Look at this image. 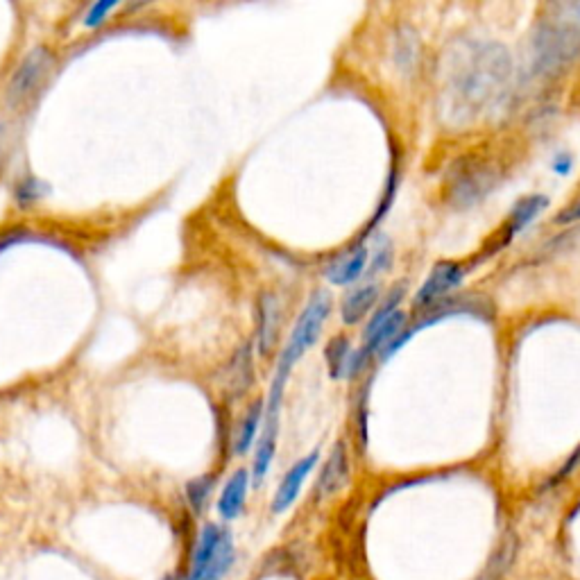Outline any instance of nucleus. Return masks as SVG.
<instances>
[{
    "label": "nucleus",
    "mask_w": 580,
    "mask_h": 580,
    "mask_svg": "<svg viewBox=\"0 0 580 580\" xmlns=\"http://www.w3.org/2000/svg\"><path fill=\"white\" fill-rule=\"evenodd\" d=\"M510 80L513 57L506 46L497 41L467 46L451 57L445 89L449 116L456 123H467L492 112L506 96Z\"/></svg>",
    "instance_id": "obj_1"
},
{
    "label": "nucleus",
    "mask_w": 580,
    "mask_h": 580,
    "mask_svg": "<svg viewBox=\"0 0 580 580\" xmlns=\"http://www.w3.org/2000/svg\"><path fill=\"white\" fill-rule=\"evenodd\" d=\"M580 55V3L544 5L533 32V68L553 75Z\"/></svg>",
    "instance_id": "obj_2"
},
{
    "label": "nucleus",
    "mask_w": 580,
    "mask_h": 580,
    "mask_svg": "<svg viewBox=\"0 0 580 580\" xmlns=\"http://www.w3.org/2000/svg\"><path fill=\"white\" fill-rule=\"evenodd\" d=\"M329 311H331V297L324 293V290L313 293L311 300L306 302L304 311L300 313V318H297L293 331H290L284 349H281L279 365H277L275 379H272L270 388H279V390L286 388L290 370H293L295 365L300 363V358L309 352L315 343H318L320 331L329 318Z\"/></svg>",
    "instance_id": "obj_3"
},
{
    "label": "nucleus",
    "mask_w": 580,
    "mask_h": 580,
    "mask_svg": "<svg viewBox=\"0 0 580 580\" xmlns=\"http://www.w3.org/2000/svg\"><path fill=\"white\" fill-rule=\"evenodd\" d=\"M465 266H460L456 261H440L435 263L431 275L426 277L424 284L420 286L415 295V309L417 311H435L445 304L447 297L454 293L456 288L465 281Z\"/></svg>",
    "instance_id": "obj_4"
},
{
    "label": "nucleus",
    "mask_w": 580,
    "mask_h": 580,
    "mask_svg": "<svg viewBox=\"0 0 580 580\" xmlns=\"http://www.w3.org/2000/svg\"><path fill=\"white\" fill-rule=\"evenodd\" d=\"M494 179L497 177H494L492 168L474 164V161L472 164L460 166L458 173L449 182L451 204H456V207H472V204L481 202L490 193Z\"/></svg>",
    "instance_id": "obj_5"
},
{
    "label": "nucleus",
    "mask_w": 580,
    "mask_h": 580,
    "mask_svg": "<svg viewBox=\"0 0 580 580\" xmlns=\"http://www.w3.org/2000/svg\"><path fill=\"white\" fill-rule=\"evenodd\" d=\"M50 66H53V57H50L46 48H34L23 57V62L14 71V78L10 82V100L14 105L28 100L32 93H37V89L48 78Z\"/></svg>",
    "instance_id": "obj_6"
},
{
    "label": "nucleus",
    "mask_w": 580,
    "mask_h": 580,
    "mask_svg": "<svg viewBox=\"0 0 580 580\" xmlns=\"http://www.w3.org/2000/svg\"><path fill=\"white\" fill-rule=\"evenodd\" d=\"M318 460H320V451L315 449V451H311L309 456L300 458L293 467L288 469L286 476L279 483L275 497H272V513L281 515V513H286L290 506H293L295 499L300 497L306 479H309L315 465H318Z\"/></svg>",
    "instance_id": "obj_7"
},
{
    "label": "nucleus",
    "mask_w": 580,
    "mask_h": 580,
    "mask_svg": "<svg viewBox=\"0 0 580 580\" xmlns=\"http://www.w3.org/2000/svg\"><path fill=\"white\" fill-rule=\"evenodd\" d=\"M277 435H279V408L266 406V417H263V426L259 433L257 451H254V463H252V479L257 485L266 479L272 460H275Z\"/></svg>",
    "instance_id": "obj_8"
},
{
    "label": "nucleus",
    "mask_w": 580,
    "mask_h": 580,
    "mask_svg": "<svg viewBox=\"0 0 580 580\" xmlns=\"http://www.w3.org/2000/svg\"><path fill=\"white\" fill-rule=\"evenodd\" d=\"M368 261H370L368 247L356 245L349 252L340 254V257L327 268L324 275H327V279L334 286H349L363 277L365 268H368Z\"/></svg>",
    "instance_id": "obj_9"
},
{
    "label": "nucleus",
    "mask_w": 580,
    "mask_h": 580,
    "mask_svg": "<svg viewBox=\"0 0 580 580\" xmlns=\"http://www.w3.org/2000/svg\"><path fill=\"white\" fill-rule=\"evenodd\" d=\"M247 490H250V472H247V469H236L225 483L223 492H220L216 506L218 515L223 517L225 522H232V519L241 515L247 501Z\"/></svg>",
    "instance_id": "obj_10"
},
{
    "label": "nucleus",
    "mask_w": 580,
    "mask_h": 580,
    "mask_svg": "<svg viewBox=\"0 0 580 580\" xmlns=\"http://www.w3.org/2000/svg\"><path fill=\"white\" fill-rule=\"evenodd\" d=\"M349 474V463H347V449L343 442H338L331 451V456L327 463H324L318 485H315V494L320 499H327L331 494H336L340 488H343Z\"/></svg>",
    "instance_id": "obj_11"
},
{
    "label": "nucleus",
    "mask_w": 580,
    "mask_h": 580,
    "mask_svg": "<svg viewBox=\"0 0 580 580\" xmlns=\"http://www.w3.org/2000/svg\"><path fill=\"white\" fill-rule=\"evenodd\" d=\"M547 204H549V200L544 198V195H528V198L519 200L508 216L503 243H510L519 232H524V229L531 225L544 209H547Z\"/></svg>",
    "instance_id": "obj_12"
},
{
    "label": "nucleus",
    "mask_w": 580,
    "mask_h": 580,
    "mask_svg": "<svg viewBox=\"0 0 580 580\" xmlns=\"http://www.w3.org/2000/svg\"><path fill=\"white\" fill-rule=\"evenodd\" d=\"M379 300V286L377 284H365L354 290H349L347 297L340 306V315H343L345 324H356L368 315L374 304Z\"/></svg>",
    "instance_id": "obj_13"
},
{
    "label": "nucleus",
    "mask_w": 580,
    "mask_h": 580,
    "mask_svg": "<svg viewBox=\"0 0 580 580\" xmlns=\"http://www.w3.org/2000/svg\"><path fill=\"white\" fill-rule=\"evenodd\" d=\"M279 334V304L275 295H261L259 300V352L268 356L277 345Z\"/></svg>",
    "instance_id": "obj_14"
},
{
    "label": "nucleus",
    "mask_w": 580,
    "mask_h": 580,
    "mask_svg": "<svg viewBox=\"0 0 580 580\" xmlns=\"http://www.w3.org/2000/svg\"><path fill=\"white\" fill-rule=\"evenodd\" d=\"M252 377H254V368H252V347L243 345L238 349L234 361L229 363V372H227V388L234 395H243L247 388L252 386Z\"/></svg>",
    "instance_id": "obj_15"
},
{
    "label": "nucleus",
    "mask_w": 580,
    "mask_h": 580,
    "mask_svg": "<svg viewBox=\"0 0 580 580\" xmlns=\"http://www.w3.org/2000/svg\"><path fill=\"white\" fill-rule=\"evenodd\" d=\"M263 417H266V404H263V399L259 402H254L250 406V411L245 413V420L241 424V429L236 431V440H234V451L238 456H243L250 451V447L254 445V440H257L259 429L263 424Z\"/></svg>",
    "instance_id": "obj_16"
},
{
    "label": "nucleus",
    "mask_w": 580,
    "mask_h": 580,
    "mask_svg": "<svg viewBox=\"0 0 580 580\" xmlns=\"http://www.w3.org/2000/svg\"><path fill=\"white\" fill-rule=\"evenodd\" d=\"M354 356H356V352H352L347 338L338 336V338L331 340L329 347H327V363H329L331 377L334 379L352 377L354 374Z\"/></svg>",
    "instance_id": "obj_17"
},
{
    "label": "nucleus",
    "mask_w": 580,
    "mask_h": 580,
    "mask_svg": "<svg viewBox=\"0 0 580 580\" xmlns=\"http://www.w3.org/2000/svg\"><path fill=\"white\" fill-rule=\"evenodd\" d=\"M234 558H236V551H234V540H232V533L227 531L225 535V542L223 547H220V553L216 562H213V567L204 574L200 580H223L227 576V571L232 569L234 565Z\"/></svg>",
    "instance_id": "obj_18"
},
{
    "label": "nucleus",
    "mask_w": 580,
    "mask_h": 580,
    "mask_svg": "<svg viewBox=\"0 0 580 580\" xmlns=\"http://www.w3.org/2000/svg\"><path fill=\"white\" fill-rule=\"evenodd\" d=\"M211 488H213L211 476H200V479H195L186 485V497H189V503L195 513H202L204 506H207V501L211 497Z\"/></svg>",
    "instance_id": "obj_19"
},
{
    "label": "nucleus",
    "mask_w": 580,
    "mask_h": 580,
    "mask_svg": "<svg viewBox=\"0 0 580 580\" xmlns=\"http://www.w3.org/2000/svg\"><path fill=\"white\" fill-rule=\"evenodd\" d=\"M116 7H118V3H114V0H100V3L91 5V10L87 14V19H84V23H87L89 28H96V25L105 21L107 14L116 10Z\"/></svg>",
    "instance_id": "obj_20"
},
{
    "label": "nucleus",
    "mask_w": 580,
    "mask_h": 580,
    "mask_svg": "<svg viewBox=\"0 0 580 580\" xmlns=\"http://www.w3.org/2000/svg\"><path fill=\"white\" fill-rule=\"evenodd\" d=\"M397 62L402 64L404 68L411 66L415 62V46H413V39H411V34H402L399 37V44H397Z\"/></svg>",
    "instance_id": "obj_21"
},
{
    "label": "nucleus",
    "mask_w": 580,
    "mask_h": 580,
    "mask_svg": "<svg viewBox=\"0 0 580 580\" xmlns=\"http://www.w3.org/2000/svg\"><path fill=\"white\" fill-rule=\"evenodd\" d=\"M580 223V198L569 204L567 209H562L556 216V225H574Z\"/></svg>",
    "instance_id": "obj_22"
},
{
    "label": "nucleus",
    "mask_w": 580,
    "mask_h": 580,
    "mask_svg": "<svg viewBox=\"0 0 580 580\" xmlns=\"http://www.w3.org/2000/svg\"><path fill=\"white\" fill-rule=\"evenodd\" d=\"M166 580H186V576H170V578H166Z\"/></svg>",
    "instance_id": "obj_23"
}]
</instances>
